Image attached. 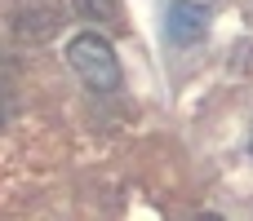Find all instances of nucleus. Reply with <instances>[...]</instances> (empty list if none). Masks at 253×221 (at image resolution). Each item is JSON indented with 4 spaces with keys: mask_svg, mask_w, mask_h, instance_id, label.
Returning a JSON list of instances; mask_svg holds the SVG:
<instances>
[{
    "mask_svg": "<svg viewBox=\"0 0 253 221\" xmlns=\"http://www.w3.org/2000/svg\"><path fill=\"white\" fill-rule=\"evenodd\" d=\"M67 62H71V71H76L89 89H98V93H111V89L120 84V58H116V49L107 44V35H98V31H80V35L67 44Z\"/></svg>",
    "mask_w": 253,
    "mask_h": 221,
    "instance_id": "1",
    "label": "nucleus"
},
{
    "mask_svg": "<svg viewBox=\"0 0 253 221\" xmlns=\"http://www.w3.org/2000/svg\"><path fill=\"white\" fill-rule=\"evenodd\" d=\"M205 31H209V9L205 4H191V0H173L169 4V18H165V35L173 40V44H196V40H205Z\"/></svg>",
    "mask_w": 253,
    "mask_h": 221,
    "instance_id": "2",
    "label": "nucleus"
},
{
    "mask_svg": "<svg viewBox=\"0 0 253 221\" xmlns=\"http://www.w3.org/2000/svg\"><path fill=\"white\" fill-rule=\"evenodd\" d=\"M71 9L84 22H98V27H116L120 22V0H71Z\"/></svg>",
    "mask_w": 253,
    "mask_h": 221,
    "instance_id": "3",
    "label": "nucleus"
}]
</instances>
